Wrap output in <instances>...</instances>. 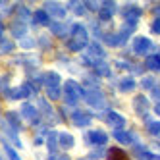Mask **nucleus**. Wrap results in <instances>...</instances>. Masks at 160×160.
Returning a JSON list of instances; mask_svg holds the SVG:
<instances>
[{"mask_svg": "<svg viewBox=\"0 0 160 160\" xmlns=\"http://www.w3.org/2000/svg\"><path fill=\"white\" fill-rule=\"evenodd\" d=\"M85 47H89V35H87L85 25H81V23L72 25V39L68 41V48L72 52H79Z\"/></svg>", "mask_w": 160, "mask_h": 160, "instance_id": "nucleus-1", "label": "nucleus"}, {"mask_svg": "<svg viewBox=\"0 0 160 160\" xmlns=\"http://www.w3.org/2000/svg\"><path fill=\"white\" fill-rule=\"evenodd\" d=\"M62 97H64V100H66V104L75 106L77 102H79V98L85 97V91H83V87L79 85V83H75L73 79H70V81H66V83H64Z\"/></svg>", "mask_w": 160, "mask_h": 160, "instance_id": "nucleus-2", "label": "nucleus"}, {"mask_svg": "<svg viewBox=\"0 0 160 160\" xmlns=\"http://www.w3.org/2000/svg\"><path fill=\"white\" fill-rule=\"evenodd\" d=\"M104 58H106L104 48H102L98 42H89V47H87V54L83 56V62L93 64V68H97L98 64L104 62Z\"/></svg>", "mask_w": 160, "mask_h": 160, "instance_id": "nucleus-3", "label": "nucleus"}, {"mask_svg": "<svg viewBox=\"0 0 160 160\" xmlns=\"http://www.w3.org/2000/svg\"><path fill=\"white\" fill-rule=\"evenodd\" d=\"M122 18H123L125 23L135 25L137 21H139V18H141V8L135 6V4H125L123 10H122Z\"/></svg>", "mask_w": 160, "mask_h": 160, "instance_id": "nucleus-4", "label": "nucleus"}, {"mask_svg": "<svg viewBox=\"0 0 160 160\" xmlns=\"http://www.w3.org/2000/svg\"><path fill=\"white\" fill-rule=\"evenodd\" d=\"M152 48V42H151V39H148V37H135L133 39V50H135V54H147L148 50H151Z\"/></svg>", "mask_w": 160, "mask_h": 160, "instance_id": "nucleus-5", "label": "nucleus"}, {"mask_svg": "<svg viewBox=\"0 0 160 160\" xmlns=\"http://www.w3.org/2000/svg\"><path fill=\"white\" fill-rule=\"evenodd\" d=\"M85 98H87L89 104L95 106V108H102V106H104V95H102L98 89H89L85 93Z\"/></svg>", "mask_w": 160, "mask_h": 160, "instance_id": "nucleus-6", "label": "nucleus"}, {"mask_svg": "<svg viewBox=\"0 0 160 160\" xmlns=\"http://www.w3.org/2000/svg\"><path fill=\"white\" fill-rule=\"evenodd\" d=\"M21 114L33 123V125H37L39 122H41V116H39V112H37V108L33 106V104H29V102H25L23 106H21Z\"/></svg>", "mask_w": 160, "mask_h": 160, "instance_id": "nucleus-7", "label": "nucleus"}, {"mask_svg": "<svg viewBox=\"0 0 160 160\" xmlns=\"http://www.w3.org/2000/svg\"><path fill=\"white\" fill-rule=\"evenodd\" d=\"M133 108H135V112L139 114V116H147V112H148V108H151V104H148L147 97L139 95V97L133 98Z\"/></svg>", "mask_w": 160, "mask_h": 160, "instance_id": "nucleus-8", "label": "nucleus"}, {"mask_svg": "<svg viewBox=\"0 0 160 160\" xmlns=\"http://www.w3.org/2000/svg\"><path fill=\"white\" fill-rule=\"evenodd\" d=\"M89 137V143H93V145H106L108 143V135L102 131V129H93V131H89L87 133Z\"/></svg>", "mask_w": 160, "mask_h": 160, "instance_id": "nucleus-9", "label": "nucleus"}, {"mask_svg": "<svg viewBox=\"0 0 160 160\" xmlns=\"http://www.w3.org/2000/svg\"><path fill=\"white\" fill-rule=\"evenodd\" d=\"M106 122L112 125L114 129H123V125H125V118L122 116V114H118V112H108L106 114Z\"/></svg>", "mask_w": 160, "mask_h": 160, "instance_id": "nucleus-10", "label": "nucleus"}, {"mask_svg": "<svg viewBox=\"0 0 160 160\" xmlns=\"http://www.w3.org/2000/svg\"><path fill=\"white\" fill-rule=\"evenodd\" d=\"M72 122H73V125H77V128H85V125L91 123V116H89L87 112L77 110V112L72 114Z\"/></svg>", "mask_w": 160, "mask_h": 160, "instance_id": "nucleus-11", "label": "nucleus"}, {"mask_svg": "<svg viewBox=\"0 0 160 160\" xmlns=\"http://www.w3.org/2000/svg\"><path fill=\"white\" fill-rule=\"evenodd\" d=\"M114 10H116V2H112V0H110V2H102L100 10H98V18L108 21L112 18V14H114Z\"/></svg>", "mask_w": 160, "mask_h": 160, "instance_id": "nucleus-12", "label": "nucleus"}, {"mask_svg": "<svg viewBox=\"0 0 160 160\" xmlns=\"http://www.w3.org/2000/svg\"><path fill=\"white\" fill-rule=\"evenodd\" d=\"M44 12H47V14H52L54 18H64L66 10H64L60 4H56V2H47V4H44Z\"/></svg>", "mask_w": 160, "mask_h": 160, "instance_id": "nucleus-13", "label": "nucleus"}, {"mask_svg": "<svg viewBox=\"0 0 160 160\" xmlns=\"http://www.w3.org/2000/svg\"><path fill=\"white\" fill-rule=\"evenodd\" d=\"M114 139H116L118 143L129 145V143H133V133L125 131V129H116V131H114Z\"/></svg>", "mask_w": 160, "mask_h": 160, "instance_id": "nucleus-14", "label": "nucleus"}, {"mask_svg": "<svg viewBox=\"0 0 160 160\" xmlns=\"http://www.w3.org/2000/svg\"><path fill=\"white\" fill-rule=\"evenodd\" d=\"M58 145H60L62 148H72V147L75 145V141H73V135H70L68 131H64V133H58Z\"/></svg>", "mask_w": 160, "mask_h": 160, "instance_id": "nucleus-15", "label": "nucleus"}, {"mask_svg": "<svg viewBox=\"0 0 160 160\" xmlns=\"http://www.w3.org/2000/svg\"><path fill=\"white\" fill-rule=\"evenodd\" d=\"M106 158L108 160H129V156L123 151H120V148H116V147H112V148L106 151Z\"/></svg>", "mask_w": 160, "mask_h": 160, "instance_id": "nucleus-16", "label": "nucleus"}, {"mask_svg": "<svg viewBox=\"0 0 160 160\" xmlns=\"http://www.w3.org/2000/svg\"><path fill=\"white\" fill-rule=\"evenodd\" d=\"M44 85L47 87H60V75L56 72H47L44 73Z\"/></svg>", "mask_w": 160, "mask_h": 160, "instance_id": "nucleus-17", "label": "nucleus"}, {"mask_svg": "<svg viewBox=\"0 0 160 160\" xmlns=\"http://www.w3.org/2000/svg\"><path fill=\"white\" fill-rule=\"evenodd\" d=\"M47 145H48V152L54 154L56 148H58V133L48 131V133H47Z\"/></svg>", "mask_w": 160, "mask_h": 160, "instance_id": "nucleus-18", "label": "nucleus"}, {"mask_svg": "<svg viewBox=\"0 0 160 160\" xmlns=\"http://www.w3.org/2000/svg\"><path fill=\"white\" fill-rule=\"evenodd\" d=\"M50 31L54 33V35H58V37H66L68 35V25L60 23V21H54V23L50 25Z\"/></svg>", "mask_w": 160, "mask_h": 160, "instance_id": "nucleus-19", "label": "nucleus"}, {"mask_svg": "<svg viewBox=\"0 0 160 160\" xmlns=\"http://www.w3.org/2000/svg\"><path fill=\"white\" fill-rule=\"evenodd\" d=\"M147 68L152 72H160V54H152L147 58Z\"/></svg>", "mask_w": 160, "mask_h": 160, "instance_id": "nucleus-20", "label": "nucleus"}, {"mask_svg": "<svg viewBox=\"0 0 160 160\" xmlns=\"http://www.w3.org/2000/svg\"><path fill=\"white\" fill-rule=\"evenodd\" d=\"M12 33H14V37H23L25 33H27V27H25V23H21V21H14L12 23Z\"/></svg>", "mask_w": 160, "mask_h": 160, "instance_id": "nucleus-21", "label": "nucleus"}, {"mask_svg": "<svg viewBox=\"0 0 160 160\" xmlns=\"http://www.w3.org/2000/svg\"><path fill=\"white\" fill-rule=\"evenodd\" d=\"M147 129L151 135H160V122L158 120H151V118H147Z\"/></svg>", "mask_w": 160, "mask_h": 160, "instance_id": "nucleus-22", "label": "nucleus"}, {"mask_svg": "<svg viewBox=\"0 0 160 160\" xmlns=\"http://www.w3.org/2000/svg\"><path fill=\"white\" fill-rule=\"evenodd\" d=\"M6 120H8V123L12 125L14 129H19V125H21V122H19V116L14 112V110H10V112H6Z\"/></svg>", "mask_w": 160, "mask_h": 160, "instance_id": "nucleus-23", "label": "nucleus"}, {"mask_svg": "<svg viewBox=\"0 0 160 160\" xmlns=\"http://www.w3.org/2000/svg\"><path fill=\"white\" fill-rule=\"evenodd\" d=\"M120 89L125 91V93L133 91V89H135V79H131V77H123L122 81H120Z\"/></svg>", "mask_w": 160, "mask_h": 160, "instance_id": "nucleus-24", "label": "nucleus"}, {"mask_svg": "<svg viewBox=\"0 0 160 160\" xmlns=\"http://www.w3.org/2000/svg\"><path fill=\"white\" fill-rule=\"evenodd\" d=\"M135 154L139 156V158H143V160H151V158H152V154L148 152L143 145H137V147H135Z\"/></svg>", "mask_w": 160, "mask_h": 160, "instance_id": "nucleus-25", "label": "nucleus"}, {"mask_svg": "<svg viewBox=\"0 0 160 160\" xmlns=\"http://www.w3.org/2000/svg\"><path fill=\"white\" fill-rule=\"evenodd\" d=\"M35 21H37V23L47 25L48 23V14L44 12V10H37V12H35Z\"/></svg>", "mask_w": 160, "mask_h": 160, "instance_id": "nucleus-26", "label": "nucleus"}, {"mask_svg": "<svg viewBox=\"0 0 160 160\" xmlns=\"http://www.w3.org/2000/svg\"><path fill=\"white\" fill-rule=\"evenodd\" d=\"M47 95L52 100H58L62 97V91H60V87H47Z\"/></svg>", "mask_w": 160, "mask_h": 160, "instance_id": "nucleus-27", "label": "nucleus"}, {"mask_svg": "<svg viewBox=\"0 0 160 160\" xmlns=\"http://www.w3.org/2000/svg\"><path fill=\"white\" fill-rule=\"evenodd\" d=\"M95 72H97L98 75H108V73H110V66H108L106 62H102V64H98V66L95 68Z\"/></svg>", "mask_w": 160, "mask_h": 160, "instance_id": "nucleus-28", "label": "nucleus"}, {"mask_svg": "<svg viewBox=\"0 0 160 160\" xmlns=\"http://www.w3.org/2000/svg\"><path fill=\"white\" fill-rule=\"evenodd\" d=\"M68 6H73L77 16H83V14H85V4H83V2H70Z\"/></svg>", "mask_w": 160, "mask_h": 160, "instance_id": "nucleus-29", "label": "nucleus"}, {"mask_svg": "<svg viewBox=\"0 0 160 160\" xmlns=\"http://www.w3.org/2000/svg\"><path fill=\"white\" fill-rule=\"evenodd\" d=\"M4 148H6V154H8V158H10V160H19V154L16 152V148L8 147V145H4Z\"/></svg>", "mask_w": 160, "mask_h": 160, "instance_id": "nucleus-30", "label": "nucleus"}, {"mask_svg": "<svg viewBox=\"0 0 160 160\" xmlns=\"http://www.w3.org/2000/svg\"><path fill=\"white\" fill-rule=\"evenodd\" d=\"M141 87L143 89H154V79L152 77H145L141 81Z\"/></svg>", "mask_w": 160, "mask_h": 160, "instance_id": "nucleus-31", "label": "nucleus"}, {"mask_svg": "<svg viewBox=\"0 0 160 160\" xmlns=\"http://www.w3.org/2000/svg\"><path fill=\"white\" fill-rule=\"evenodd\" d=\"M14 48V42H10V41H2V44H0V52H10Z\"/></svg>", "mask_w": 160, "mask_h": 160, "instance_id": "nucleus-32", "label": "nucleus"}, {"mask_svg": "<svg viewBox=\"0 0 160 160\" xmlns=\"http://www.w3.org/2000/svg\"><path fill=\"white\" fill-rule=\"evenodd\" d=\"M151 31L154 33V35H160V18H156L152 21V25H151Z\"/></svg>", "mask_w": 160, "mask_h": 160, "instance_id": "nucleus-33", "label": "nucleus"}, {"mask_svg": "<svg viewBox=\"0 0 160 160\" xmlns=\"http://www.w3.org/2000/svg\"><path fill=\"white\" fill-rule=\"evenodd\" d=\"M21 47H23V48H33V47H35V41H33V39H23V41H21Z\"/></svg>", "mask_w": 160, "mask_h": 160, "instance_id": "nucleus-34", "label": "nucleus"}, {"mask_svg": "<svg viewBox=\"0 0 160 160\" xmlns=\"http://www.w3.org/2000/svg\"><path fill=\"white\" fill-rule=\"evenodd\" d=\"M104 152H102V148H97L95 152H91V160H97V158H102Z\"/></svg>", "mask_w": 160, "mask_h": 160, "instance_id": "nucleus-35", "label": "nucleus"}, {"mask_svg": "<svg viewBox=\"0 0 160 160\" xmlns=\"http://www.w3.org/2000/svg\"><path fill=\"white\" fill-rule=\"evenodd\" d=\"M19 18H23V19H27V18H29V12H27L23 6H19Z\"/></svg>", "mask_w": 160, "mask_h": 160, "instance_id": "nucleus-36", "label": "nucleus"}, {"mask_svg": "<svg viewBox=\"0 0 160 160\" xmlns=\"http://www.w3.org/2000/svg\"><path fill=\"white\" fill-rule=\"evenodd\" d=\"M41 42L44 44V47H50V41H48L47 37H41Z\"/></svg>", "mask_w": 160, "mask_h": 160, "instance_id": "nucleus-37", "label": "nucleus"}, {"mask_svg": "<svg viewBox=\"0 0 160 160\" xmlns=\"http://www.w3.org/2000/svg\"><path fill=\"white\" fill-rule=\"evenodd\" d=\"M152 93H154L156 97H160V87H156V89H152Z\"/></svg>", "mask_w": 160, "mask_h": 160, "instance_id": "nucleus-38", "label": "nucleus"}, {"mask_svg": "<svg viewBox=\"0 0 160 160\" xmlns=\"http://www.w3.org/2000/svg\"><path fill=\"white\" fill-rule=\"evenodd\" d=\"M154 112H156L158 116H160V104H156V106H154Z\"/></svg>", "mask_w": 160, "mask_h": 160, "instance_id": "nucleus-39", "label": "nucleus"}, {"mask_svg": "<svg viewBox=\"0 0 160 160\" xmlns=\"http://www.w3.org/2000/svg\"><path fill=\"white\" fill-rule=\"evenodd\" d=\"M58 160H70V156H66V154H64V156H60Z\"/></svg>", "mask_w": 160, "mask_h": 160, "instance_id": "nucleus-40", "label": "nucleus"}, {"mask_svg": "<svg viewBox=\"0 0 160 160\" xmlns=\"http://www.w3.org/2000/svg\"><path fill=\"white\" fill-rule=\"evenodd\" d=\"M151 160H160V156H158V154H152V158H151Z\"/></svg>", "mask_w": 160, "mask_h": 160, "instance_id": "nucleus-41", "label": "nucleus"}, {"mask_svg": "<svg viewBox=\"0 0 160 160\" xmlns=\"http://www.w3.org/2000/svg\"><path fill=\"white\" fill-rule=\"evenodd\" d=\"M2 29H4V27H2V21H0V35H2Z\"/></svg>", "mask_w": 160, "mask_h": 160, "instance_id": "nucleus-42", "label": "nucleus"}]
</instances>
